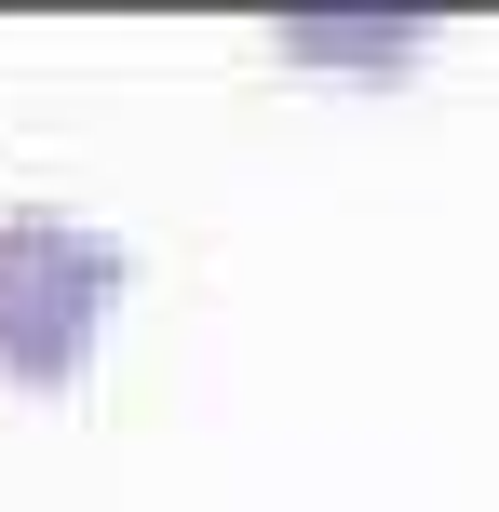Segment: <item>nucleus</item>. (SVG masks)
Instances as JSON below:
<instances>
[{
    "mask_svg": "<svg viewBox=\"0 0 499 512\" xmlns=\"http://www.w3.org/2000/svg\"><path fill=\"white\" fill-rule=\"evenodd\" d=\"M122 283H135V256L108 230H81L54 203H14L0 216V378L14 391H68L95 364V324H108Z\"/></svg>",
    "mask_w": 499,
    "mask_h": 512,
    "instance_id": "1",
    "label": "nucleus"
},
{
    "mask_svg": "<svg viewBox=\"0 0 499 512\" xmlns=\"http://www.w3.org/2000/svg\"><path fill=\"white\" fill-rule=\"evenodd\" d=\"M284 54H365V68H405L419 41H392V14H311V27H284Z\"/></svg>",
    "mask_w": 499,
    "mask_h": 512,
    "instance_id": "2",
    "label": "nucleus"
}]
</instances>
